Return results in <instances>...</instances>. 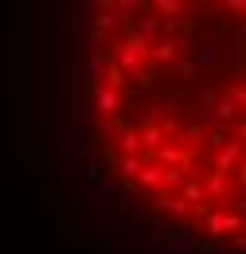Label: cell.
<instances>
[{
    "label": "cell",
    "instance_id": "8992f818",
    "mask_svg": "<svg viewBox=\"0 0 246 254\" xmlns=\"http://www.w3.org/2000/svg\"><path fill=\"white\" fill-rule=\"evenodd\" d=\"M239 168H243V141H223L215 149V168H211V172L231 176V172H239Z\"/></svg>",
    "mask_w": 246,
    "mask_h": 254
},
{
    "label": "cell",
    "instance_id": "6da1fadb",
    "mask_svg": "<svg viewBox=\"0 0 246 254\" xmlns=\"http://www.w3.org/2000/svg\"><path fill=\"white\" fill-rule=\"evenodd\" d=\"M4 74L12 78V98L28 94V32H24V4H12V32H8V51H4Z\"/></svg>",
    "mask_w": 246,
    "mask_h": 254
},
{
    "label": "cell",
    "instance_id": "30bf717a",
    "mask_svg": "<svg viewBox=\"0 0 246 254\" xmlns=\"http://www.w3.org/2000/svg\"><path fill=\"white\" fill-rule=\"evenodd\" d=\"M153 164H160V168H187V153L180 149V145L164 141V145L156 149V160H153Z\"/></svg>",
    "mask_w": 246,
    "mask_h": 254
},
{
    "label": "cell",
    "instance_id": "3957f363",
    "mask_svg": "<svg viewBox=\"0 0 246 254\" xmlns=\"http://www.w3.org/2000/svg\"><path fill=\"white\" fill-rule=\"evenodd\" d=\"M145 63H149V43H145L141 35L125 32L122 43L114 47V66H118L122 74H133L137 66H145Z\"/></svg>",
    "mask_w": 246,
    "mask_h": 254
},
{
    "label": "cell",
    "instance_id": "7402d4cb",
    "mask_svg": "<svg viewBox=\"0 0 246 254\" xmlns=\"http://www.w3.org/2000/svg\"><path fill=\"white\" fill-rule=\"evenodd\" d=\"M110 188H114V176H94V195H102V191H110Z\"/></svg>",
    "mask_w": 246,
    "mask_h": 254
},
{
    "label": "cell",
    "instance_id": "7c38bea8",
    "mask_svg": "<svg viewBox=\"0 0 246 254\" xmlns=\"http://www.w3.org/2000/svg\"><path fill=\"white\" fill-rule=\"evenodd\" d=\"M133 188L160 191V188H164V168H160V164H149V160H145V168L137 172V184H133Z\"/></svg>",
    "mask_w": 246,
    "mask_h": 254
},
{
    "label": "cell",
    "instance_id": "9c48e42d",
    "mask_svg": "<svg viewBox=\"0 0 246 254\" xmlns=\"http://www.w3.org/2000/svg\"><path fill=\"white\" fill-rule=\"evenodd\" d=\"M94 110H98V118H118L122 114V94L110 90V86H98L94 90Z\"/></svg>",
    "mask_w": 246,
    "mask_h": 254
},
{
    "label": "cell",
    "instance_id": "e0dca14e",
    "mask_svg": "<svg viewBox=\"0 0 246 254\" xmlns=\"http://www.w3.org/2000/svg\"><path fill=\"white\" fill-rule=\"evenodd\" d=\"M191 63L195 66H215L219 63V47L215 43H199V47L191 51Z\"/></svg>",
    "mask_w": 246,
    "mask_h": 254
},
{
    "label": "cell",
    "instance_id": "7a4b0ae2",
    "mask_svg": "<svg viewBox=\"0 0 246 254\" xmlns=\"http://www.w3.org/2000/svg\"><path fill=\"white\" fill-rule=\"evenodd\" d=\"M102 74H106V43H98L90 35V28H82V82L90 90H98Z\"/></svg>",
    "mask_w": 246,
    "mask_h": 254
},
{
    "label": "cell",
    "instance_id": "603a6c76",
    "mask_svg": "<svg viewBox=\"0 0 246 254\" xmlns=\"http://www.w3.org/2000/svg\"><path fill=\"white\" fill-rule=\"evenodd\" d=\"M231 43H235V51H243V43H246V32H243V24L231 32Z\"/></svg>",
    "mask_w": 246,
    "mask_h": 254
},
{
    "label": "cell",
    "instance_id": "ffe728a7",
    "mask_svg": "<svg viewBox=\"0 0 246 254\" xmlns=\"http://www.w3.org/2000/svg\"><path fill=\"white\" fill-rule=\"evenodd\" d=\"M122 129L125 126H118L114 118H98V122H94V133H98V137H118Z\"/></svg>",
    "mask_w": 246,
    "mask_h": 254
},
{
    "label": "cell",
    "instance_id": "5b68a950",
    "mask_svg": "<svg viewBox=\"0 0 246 254\" xmlns=\"http://www.w3.org/2000/svg\"><path fill=\"white\" fill-rule=\"evenodd\" d=\"M28 145H31V137H28V106H24V98H12V153L24 157Z\"/></svg>",
    "mask_w": 246,
    "mask_h": 254
},
{
    "label": "cell",
    "instance_id": "ac0fdd59",
    "mask_svg": "<svg viewBox=\"0 0 246 254\" xmlns=\"http://www.w3.org/2000/svg\"><path fill=\"white\" fill-rule=\"evenodd\" d=\"M172 251L176 254H195L199 251V239H195V235H172Z\"/></svg>",
    "mask_w": 246,
    "mask_h": 254
},
{
    "label": "cell",
    "instance_id": "ba28073f",
    "mask_svg": "<svg viewBox=\"0 0 246 254\" xmlns=\"http://www.w3.org/2000/svg\"><path fill=\"white\" fill-rule=\"evenodd\" d=\"M160 215H168V219H176V223H187L191 219V207H187L180 195H172V191H160L156 195V203H153Z\"/></svg>",
    "mask_w": 246,
    "mask_h": 254
},
{
    "label": "cell",
    "instance_id": "4fadbf2b",
    "mask_svg": "<svg viewBox=\"0 0 246 254\" xmlns=\"http://www.w3.org/2000/svg\"><path fill=\"white\" fill-rule=\"evenodd\" d=\"M176 137H180L176 145H180L184 153H191V149H203V145H207V129H203V126H180V133H176Z\"/></svg>",
    "mask_w": 246,
    "mask_h": 254
},
{
    "label": "cell",
    "instance_id": "44dd1931",
    "mask_svg": "<svg viewBox=\"0 0 246 254\" xmlns=\"http://www.w3.org/2000/svg\"><path fill=\"white\" fill-rule=\"evenodd\" d=\"M176 74H180V82H191L199 74V66L191 63V59H176Z\"/></svg>",
    "mask_w": 246,
    "mask_h": 254
},
{
    "label": "cell",
    "instance_id": "277c9868",
    "mask_svg": "<svg viewBox=\"0 0 246 254\" xmlns=\"http://www.w3.org/2000/svg\"><path fill=\"white\" fill-rule=\"evenodd\" d=\"M203 231H207L211 239H219V243H227V239L243 235V215H239V211H227V207H207Z\"/></svg>",
    "mask_w": 246,
    "mask_h": 254
},
{
    "label": "cell",
    "instance_id": "9a60e30c",
    "mask_svg": "<svg viewBox=\"0 0 246 254\" xmlns=\"http://www.w3.org/2000/svg\"><path fill=\"white\" fill-rule=\"evenodd\" d=\"M141 168H145V157H118V176H122L129 188L137 184V172Z\"/></svg>",
    "mask_w": 246,
    "mask_h": 254
},
{
    "label": "cell",
    "instance_id": "5bb4252c",
    "mask_svg": "<svg viewBox=\"0 0 246 254\" xmlns=\"http://www.w3.org/2000/svg\"><path fill=\"white\" fill-rule=\"evenodd\" d=\"M153 12L164 20V24H180V16L187 12V4H184V0H156Z\"/></svg>",
    "mask_w": 246,
    "mask_h": 254
},
{
    "label": "cell",
    "instance_id": "8fae6325",
    "mask_svg": "<svg viewBox=\"0 0 246 254\" xmlns=\"http://www.w3.org/2000/svg\"><path fill=\"white\" fill-rule=\"evenodd\" d=\"M176 59H180V55H176L172 39H156V43H149V66H164V63L172 66Z\"/></svg>",
    "mask_w": 246,
    "mask_h": 254
},
{
    "label": "cell",
    "instance_id": "52a82bcc",
    "mask_svg": "<svg viewBox=\"0 0 246 254\" xmlns=\"http://www.w3.org/2000/svg\"><path fill=\"white\" fill-rule=\"evenodd\" d=\"M199 184H203V199L207 203H227L231 199V176H223V172H207Z\"/></svg>",
    "mask_w": 246,
    "mask_h": 254
},
{
    "label": "cell",
    "instance_id": "2e32d148",
    "mask_svg": "<svg viewBox=\"0 0 246 254\" xmlns=\"http://www.w3.org/2000/svg\"><path fill=\"white\" fill-rule=\"evenodd\" d=\"M118 149H122V157H141V141H137V129L125 126L118 133Z\"/></svg>",
    "mask_w": 246,
    "mask_h": 254
},
{
    "label": "cell",
    "instance_id": "cb8c5ba5",
    "mask_svg": "<svg viewBox=\"0 0 246 254\" xmlns=\"http://www.w3.org/2000/svg\"><path fill=\"white\" fill-rule=\"evenodd\" d=\"M35 195L43 199V207H51V199H55V191H51V188H39V191H35Z\"/></svg>",
    "mask_w": 246,
    "mask_h": 254
},
{
    "label": "cell",
    "instance_id": "d6986e66",
    "mask_svg": "<svg viewBox=\"0 0 246 254\" xmlns=\"http://www.w3.org/2000/svg\"><path fill=\"white\" fill-rule=\"evenodd\" d=\"M223 98H227V102H235V106L243 110V102H246V86L239 82V78H235V82H227V86H223Z\"/></svg>",
    "mask_w": 246,
    "mask_h": 254
}]
</instances>
